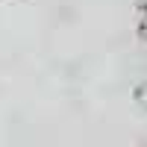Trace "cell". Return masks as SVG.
I'll return each mask as SVG.
<instances>
[{"instance_id": "1", "label": "cell", "mask_w": 147, "mask_h": 147, "mask_svg": "<svg viewBox=\"0 0 147 147\" xmlns=\"http://www.w3.org/2000/svg\"><path fill=\"white\" fill-rule=\"evenodd\" d=\"M136 18H138V35L147 44V0H136Z\"/></svg>"}]
</instances>
